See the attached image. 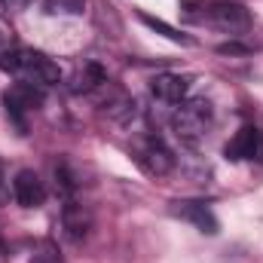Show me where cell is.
Masks as SVG:
<instances>
[{
  "label": "cell",
  "instance_id": "cell-1",
  "mask_svg": "<svg viewBox=\"0 0 263 263\" xmlns=\"http://www.w3.org/2000/svg\"><path fill=\"white\" fill-rule=\"evenodd\" d=\"M0 67L15 73V77H22L25 83H34V86H52V83L62 80V67L52 59H46L37 49H25V46L3 49L0 52Z\"/></svg>",
  "mask_w": 263,
  "mask_h": 263
},
{
  "label": "cell",
  "instance_id": "cell-2",
  "mask_svg": "<svg viewBox=\"0 0 263 263\" xmlns=\"http://www.w3.org/2000/svg\"><path fill=\"white\" fill-rule=\"evenodd\" d=\"M199 12H190L196 22H205L217 31H227V34H245L251 28V12L248 6L236 3V0H208V3H199Z\"/></svg>",
  "mask_w": 263,
  "mask_h": 263
},
{
  "label": "cell",
  "instance_id": "cell-3",
  "mask_svg": "<svg viewBox=\"0 0 263 263\" xmlns=\"http://www.w3.org/2000/svg\"><path fill=\"white\" fill-rule=\"evenodd\" d=\"M211 120H214L211 101H205V98H190V101H181V107L172 114V129H175V135H178L184 144L196 147L199 141L205 138Z\"/></svg>",
  "mask_w": 263,
  "mask_h": 263
},
{
  "label": "cell",
  "instance_id": "cell-4",
  "mask_svg": "<svg viewBox=\"0 0 263 263\" xmlns=\"http://www.w3.org/2000/svg\"><path fill=\"white\" fill-rule=\"evenodd\" d=\"M135 159H138V165H141L150 178H165V175L175 168V156H172V150H168L159 138H147L144 144H138Z\"/></svg>",
  "mask_w": 263,
  "mask_h": 263
},
{
  "label": "cell",
  "instance_id": "cell-5",
  "mask_svg": "<svg viewBox=\"0 0 263 263\" xmlns=\"http://www.w3.org/2000/svg\"><path fill=\"white\" fill-rule=\"evenodd\" d=\"M3 104H6V114L18 123V129H25L22 114L37 110V107L43 104V89H40V86H34V83H15V86L3 95Z\"/></svg>",
  "mask_w": 263,
  "mask_h": 263
},
{
  "label": "cell",
  "instance_id": "cell-6",
  "mask_svg": "<svg viewBox=\"0 0 263 263\" xmlns=\"http://www.w3.org/2000/svg\"><path fill=\"white\" fill-rule=\"evenodd\" d=\"M223 156L230 162H245V159H263V132L254 126H242L236 132L227 147H223Z\"/></svg>",
  "mask_w": 263,
  "mask_h": 263
},
{
  "label": "cell",
  "instance_id": "cell-7",
  "mask_svg": "<svg viewBox=\"0 0 263 263\" xmlns=\"http://www.w3.org/2000/svg\"><path fill=\"white\" fill-rule=\"evenodd\" d=\"M172 214L181 217V220H190L199 233H208L214 236L217 233V217L211 214V208L199 199H181V202H172Z\"/></svg>",
  "mask_w": 263,
  "mask_h": 263
},
{
  "label": "cell",
  "instance_id": "cell-8",
  "mask_svg": "<svg viewBox=\"0 0 263 263\" xmlns=\"http://www.w3.org/2000/svg\"><path fill=\"white\" fill-rule=\"evenodd\" d=\"M62 227H65L67 239L80 245V242L89 236V230H92V214H89V208L80 205L77 199H67L65 205H62Z\"/></svg>",
  "mask_w": 263,
  "mask_h": 263
},
{
  "label": "cell",
  "instance_id": "cell-9",
  "mask_svg": "<svg viewBox=\"0 0 263 263\" xmlns=\"http://www.w3.org/2000/svg\"><path fill=\"white\" fill-rule=\"evenodd\" d=\"M150 92L153 98L165 101V104H181L190 92V77L184 73H159L150 80Z\"/></svg>",
  "mask_w": 263,
  "mask_h": 263
},
{
  "label": "cell",
  "instance_id": "cell-10",
  "mask_svg": "<svg viewBox=\"0 0 263 263\" xmlns=\"http://www.w3.org/2000/svg\"><path fill=\"white\" fill-rule=\"evenodd\" d=\"M12 196H15V202L22 208H37L46 199V187H43V181L31 168H22L15 175V181H12Z\"/></svg>",
  "mask_w": 263,
  "mask_h": 263
},
{
  "label": "cell",
  "instance_id": "cell-11",
  "mask_svg": "<svg viewBox=\"0 0 263 263\" xmlns=\"http://www.w3.org/2000/svg\"><path fill=\"white\" fill-rule=\"evenodd\" d=\"M101 83H107V73L101 70L98 65H86L77 77H73V92H89V89H95V86H101Z\"/></svg>",
  "mask_w": 263,
  "mask_h": 263
},
{
  "label": "cell",
  "instance_id": "cell-12",
  "mask_svg": "<svg viewBox=\"0 0 263 263\" xmlns=\"http://www.w3.org/2000/svg\"><path fill=\"white\" fill-rule=\"evenodd\" d=\"M86 0H46V15H80Z\"/></svg>",
  "mask_w": 263,
  "mask_h": 263
},
{
  "label": "cell",
  "instance_id": "cell-13",
  "mask_svg": "<svg viewBox=\"0 0 263 263\" xmlns=\"http://www.w3.org/2000/svg\"><path fill=\"white\" fill-rule=\"evenodd\" d=\"M28 263H65V257H62L59 245L46 239V242H40V245L34 248V254H31V260Z\"/></svg>",
  "mask_w": 263,
  "mask_h": 263
},
{
  "label": "cell",
  "instance_id": "cell-14",
  "mask_svg": "<svg viewBox=\"0 0 263 263\" xmlns=\"http://www.w3.org/2000/svg\"><path fill=\"white\" fill-rule=\"evenodd\" d=\"M141 22H144L147 28H153V31H159V34H165V37H168V40H175V43H190V40H187L184 34H178L175 28H168V25H165V22H159V18H150V15H141Z\"/></svg>",
  "mask_w": 263,
  "mask_h": 263
},
{
  "label": "cell",
  "instance_id": "cell-15",
  "mask_svg": "<svg viewBox=\"0 0 263 263\" xmlns=\"http://www.w3.org/2000/svg\"><path fill=\"white\" fill-rule=\"evenodd\" d=\"M34 0H3V6L6 9H12V12H22V9H28Z\"/></svg>",
  "mask_w": 263,
  "mask_h": 263
},
{
  "label": "cell",
  "instance_id": "cell-16",
  "mask_svg": "<svg viewBox=\"0 0 263 263\" xmlns=\"http://www.w3.org/2000/svg\"><path fill=\"white\" fill-rule=\"evenodd\" d=\"M3 187H6V175H3V165H0V199H3Z\"/></svg>",
  "mask_w": 263,
  "mask_h": 263
},
{
  "label": "cell",
  "instance_id": "cell-17",
  "mask_svg": "<svg viewBox=\"0 0 263 263\" xmlns=\"http://www.w3.org/2000/svg\"><path fill=\"white\" fill-rule=\"evenodd\" d=\"M0 251H3V242H0Z\"/></svg>",
  "mask_w": 263,
  "mask_h": 263
}]
</instances>
